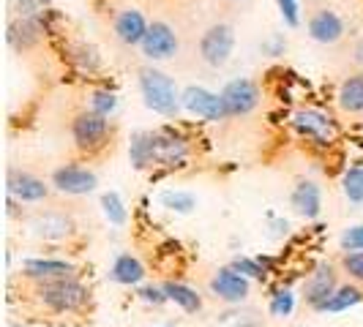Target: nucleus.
<instances>
[{
    "label": "nucleus",
    "instance_id": "nucleus-1",
    "mask_svg": "<svg viewBox=\"0 0 363 327\" xmlns=\"http://www.w3.org/2000/svg\"><path fill=\"white\" fill-rule=\"evenodd\" d=\"M189 147L181 137L169 131H140L131 137L128 159L137 169L147 166H178L186 161Z\"/></svg>",
    "mask_w": 363,
    "mask_h": 327
},
{
    "label": "nucleus",
    "instance_id": "nucleus-2",
    "mask_svg": "<svg viewBox=\"0 0 363 327\" xmlns=\"http://www.w3.org/2000/svg\"><path fill=\"white\" fill-rule=\"evenodd\" d=\"M140 93L145 98V107L153 109L156 115H164V117H175L183 107L181 93L175 88L172 76H167L159 69H143L140 71Z\"/></svg>",
    "mask_w": 363,
    "mask_h": 327
},
{
    "label": "nucleus",
    "instance_id": "nucleus-3",
    "mask_svg": "<svg viewBox=\"0 0 363 327\" xmlns=\"http://www.w3.org/2000/svg\"><path fill=\"white\" fill-rule=\"evenodd\" d=\"M38 297L41 303L55 314H72L79 311L88 300V289L74 278H55V281H41L38 287Z\"/></svg>",
    "mask_w": 363,
    "mask_h": 327
},
{
    "label": "nucleus",
    "instance_id": "nucleus-4",
    "mask_svg": "<svg viewBox=\"0 0 363 327\" xmlns=\"http://www.w3.org/2000/svg\"><path fill=\"white\" fill-rule=\"evenodd\" d=\"M181 101L189 115H197L202 120L218 123V120L230 117L227 109H224V101H221V93H211L208 88H200V85H189L181 93Z\"/></svg>",
    "mask_w": 363,
    "mask_h": 327
},
{
    "label": "nucleus",
    "instance_id": "nucleus-5",
    "mask_svg": "<svg viewBox=\"0 0 363 327\" xmlns=\"http://www.w3.org/2000/svg\"><path fill=\"white\" fill-rule=\"evenodd\" d=\"M233 47H235V30L230 25H211L200 38V57L208 63V66H224L233 54Z\"/></svg>",
    "mask_w": 363,
    "mask_h": 327
},
{
    "label": "nucleus",
    "instance_id": "nucleus-6",
    "mask_svg": "<svg viewBox=\"0 0 363 327\" xmlns=\"http://www.w3.org/2000/svg\"><path fill=\"white\" fill-rule=\"evenodd\" d=\"M72 134L79 150H96L99 145H104V139H107L109 120L101 117V115H96V112H91V109L88 112H79L72 123Z\"/></svg>",
    "mask_w": 363,
    "mask_h": 327
},
{
    "label": "nucleus",
    "instance_id": "nucleus-7",
    "mask_svg": "<svg viewBox=\"0 0 363 327\" xmlns=\"http://www.w3.org/2000/svg\"><path fill=\"white\" fill-rule=\"evenodd\" d=\"M221 101H224V109L230 117H238V115H249L252 109L259 104V91L252 79L246 76H238L233 82L224 85L221 91Z\"/></svg>",
    "mask_w": 363,
    "mask_h": 327
},
{
    "label": "nucleus",
    "instance_id": "nucleus-8",
    "mask_svg": "<svg viewBox=\"0 0 363 327\" xmlns=\"http://www.w3.org/2000/svg\"><path fill=\"white\" fill-rule=\"evenodd\" d=\"M292 128L301 137H306L311 142H320V145H328L336 137L333 120L328 117L325 112H320V109H301V112H295L292 115Z\"/></svg>",
    "mask_w": 363,
    "mask_h": 327
},
{
    "label": "nucleus",
    "instance_id": "nucleus-9",
    "mask_svg": "<svg viewBox=\"0 0 363 327\" xmlns=\"http://www.w3.org/2000/svg\"><path fill=\"white\" fill-rule=\"evenodd\" d=\"M140 47H143V54L147 60H169L172 54L178 52V33L167 22L156 19V22H150V28H147Z\"/></svg>",
    "mask_w": 363,
    "mask_h": 327
},
{
    "label": "nucleus",
    "instance_id": "nucleus-10",
    "mask_svg": "<svg viewBox=\"0 0 363 327\" xmlns=\"http://www.w3.org/2000/svg\"><path fill=\"white\" fill-rule=\"evenodd\" d=\"M52 185L60 194H72V197H82V194H91L93 188L99 185L96 172L85 169V166H77V164H66L60 169L52 172Z\"/></svg>",
    "mask_w": 363,
    "mask_h": 327
},
{
    "label": "nucleus",
    "instance_id": "nucleus-11",
    "mask_svg": "<svg viewBox=\"0 0 363 327\" xmlns=\"http://www.w3.org/2000/svg\"><path fill=\"white\" fill-rule=\"evenodd\" d=\"M249 289H252V284H249V278L243 275V272H238L235 268H221V270L211 278V292L216 294L218 300H224V303H243L246 297H249Z\"/></svg>",
    "mask_w": 363,
    "mask_h": 327
},
{
    "label": "nucleus",
    "instance_id": "nucleus-12",
    "mask_svg": "<svg viewBox=\"0 0 363 327\" xmlns=\"http://www.w3.org/2000/svg\"><path fill=\"white\" fill-rule=\"evenodd\" d=\"M339 289L336 287V272L330 265H317V270L311 272L303 284V300L309 303L311 309H320L333 292Z\"/></svg>",
    "mask_w": 363,
    "mask_h": 327
},
{
    "label": "nucleus",
    "instance_id": "nucleus-13",
    "mask_svg": "<svg viewBox=\"0 0 363 327\" xmlns=\"http://www.w3.org/2000/svg\"><path fill=\"white\" fill-rule=\"evenodd\" d=\"M50 188L44 185V180H38L30 172H19L11 169L9 172V197L17 202H41L47 200Z\"/></svg>",
    "mask_w": 363,
    "mask_h": 327
},
{
    "label": "nucleus",
    "instance_id": "nucleus-14",
    "mask_svg": "<svg viewBox=\"0 0 363 327\" xmlns=\"http://www.w3.org/2000/svg\"><path fill=\"white\" fill-rule=\"evenodd\" d=\"M309 36L317 41V44H336L339 38L345 36V22L336 11H317L311 14L309 19Z\"/></svg>",
    "mask_w": 363,
    "mask_h": 327
},
{
    "label": "nucleus",
    "instance_id": "nucleus-15",
    "mask_svg": "<svg viewBox=\"0 0 363 327\" xmlns=\"http://www.w3.org/2000/svg\"><path fill=\"white\" fill-rule=\"evenodd\" d=\"M147 28H150V25L145 22L143 11H137V8H126V11H121V14L115 17V36L121 38L126 47L143 44Z\"/></svg>",
    "mask_w": 363,
    "mask_h": 327
},
{
    "label": "nucleus",
    "instance_id": "nucleus-16",
    "mask_svg": "<svg viewBox=\"0 0 363 327\" xmlns=\"http://www.w3.org/2000/svg\"><path fill=\"white\" fill-rule=\"evenodd\" d=\"M292 207L295 213L303 218H317L323 213V194H320V185L311 180H301L292 188Z\"/></svg>",
    "mask_w": 363,
    "mask_h": 327
},
{
    "label": "nucleus",
    "instance_id": "nucleus-17",
    "mask_svg": "<svg viewBox=\"0 0 363 327\" xmlns=\"http://www.w3.org/2000/svg\"><path fill=\"white\" fill-rule=\"evenodd\" d=\"M22 270L28 278H36V281H55V278L74 275V265L63 259H25Z\"/></svg>",
    "mask_w": 363,
    "mask_h": 327
},
{
    "label": "nucleus",
    "instance_id": "nucleus-18",
    "mask_svg": "<svg viewBox=\"0 0 363 327\" xmlns=\"http://www.w3.org/2000/svg\"><path fill=\"white\" fill-rule=\"evenodd\" d=\"M109 278L115 284H123V287H137L143 278H145V265L131 254H118L112 268H109Z\"/></svg>",
    "mask_w": 363,
    "mask_h": 327
},
{
    "label": "nucleus",
    "instance_id": "nucleus-19",
    "mask_svg": "<svg viewBox=\"0 0 363 327\" xmlns=\"http://www.w3.org/2000/svg\"><path fill=\"white\" fill-rule=\"evenodd\" d=\"M33 232L38 237H47V240H60V237L72 235L74 224L66 216L60 213H41V216L33 218Z\"/></svg>",
    "mask_w": 363,
    "mask_h": 327
},
{
    "label": "nucleus",
    "instance_id": "nucleus-20",
    "mask_svg": "<svg viewBox=\"0 0 363 327\" xmlns=\"http://www.w3.org/2000/svg\"><path fill=\"white\" fill-rule=\"evenodd\" d=\"M162 289L167 292V300H172L175 306H181L186 314H197V311L202 309V297L194 289H191V287H186V284H178V281H167Z\"/></svg>",
    "mask_w": 363,
    "mask_h": 327
},
{
    "label": "nucleus",
    "instance_id": "nucleus-21",
    "mask_svg": "<svg viewBox=\"0 0 363 327\" xmlns=\"http://www.w3.org/2000/svg\"><path fill=\"white\" fill-rule=\"evenodd\" d=\"M361 300H363V292L358 287H350L347 284V287H339V289L333 292L317 311H323V314H342V311H350L352 306H358Z\"/></svg>",
    "mask_w": 363,
    "mask_h": 327
},
{
    "label": "nucleus",
    "instance_id": "nucleus-22",
    "mask_svg": "<svg viewBox=\"0 0 363 327\" xmlns=\"http://www.w3.org/2000/svg\"><path fill=\"white\" fill-rule=\"evenodd\" d=\"M339 104L345 112H363V74H352L342 82Z\"/></svg>",
    "mask_w": 363,
    "mask_h": 327
},
{
    "label": "nucleus",
    "instance_id": "nucleus-23",
    "mask_svg": "<svg viewBox=\"0 0 363 327\" xmlns=\"http://www.w3.org/2000/svg\"><path fill=\"white\" fill-rule=\"evenodd\" d=\"M38 30H41V19L22 17L17 25L9 28V41H11L14 47H19V50H25V47H30V44L38 38Z\"/></svg>",
    "mask_w": 363,
    "mask_h": 327
},
{
    "label": "nucleus",
    "instance_id": "nucleus-24",
    "mask_svg": "<svg viewBox=\"0 0 363 327\" xmlns=\"http://www.w3.org/2000/svg\"><path fill=\"white\" fill-rule=\"evenodd\" d=\"M167 210H172V213H191L194 207H197V200H194V194H189V191H164L162 197H159Z\"/></svg>",
    "mask_w": 363,
    "mask_h": 327
},
{
    "label": "nucleus",
    "instance_id": "nucleus-25",
    "mask_svg": "<svg viewBox=\"0 0 363 327\" xmlns=\"http://www.w3.org/2000/svg\"><path fill=\"white\" fill-rule=\"evenodd\" d=\"M101 207H104V216L109 218V224H115V226H123L126 224V207H123V202L121 197L115 194V191H107V194H101Z\"/></svg>",
    "mask_w": 363,
    "mask_h": 327
},
{
    "label": "nucleus",
    "instance_id": "nucleus-26",
    "mask_svg": "<svg viewBox=\"0 0 363 327\" xmlns=\"http://www.w3.org/2000/svg\"><path fill=\"white\" fill-rule=\"evenodd\" d=\"M345 197L352 205H363V166H352L345 175Z\"/></svg>",
    "mask_w": 363,
    "mask_h": 327
},
{
    "label": "nucleus",
    "instance_id": "nucleus-27",
    "mask_svg": "<svg viewBox=\"0 0 363 327\" xmlns=\"http://www.w3.org/2000/svg\"><path fill=\"white\" fill-rule=\"evenodd\" d=\"M292 309H295V292H292V289L273 292L271 303H268V311H271V316H290Z\"/></svg>",
    "mask_w": 363,
    "mask_h": 327
},
{
    "label": "nucleus",
    "instance_id": "nucleus-28",
    "mask_svg": "<svg viewBox=\"0 0 363 327\" xmlns=\"http://www.w3.org/2000/svg\"><path fill=\"white\" fill-rule=\"evenodd\" d=\"M115 109H118V96L112 91H96L91 96V112H96V115L109 117Z\"/></svg>",
    "mask_w": 363,
    "mask_h": 327
},
{
    "label": "nucleus",
    "instance_id": "nucleus-29",
    "mask_svg": "<svg viewBox=\"0 0 363 327\" xmlns=\"http://www.w3.org/2000/svg\"><path fill=\"white\" fill-rule=\"evenodd\" d=\"M230 268H235L238 272H243L246 278H257V281H262V278H265V265H262V262H257V259H249V256H238Z\"/></svg>",
    "mask_w": 363,
    "mask_h": 327
},
{
    "label": "nucleus",
    "instance_id": "nucleus-30",
    "mask_svg": "<svg viewBox=\"0 0 363 327\" xmlns=\"http://www.w3.org/2000/svg\"><path fill=\"white\" fill-rule=\"evenodd\" d=\"M342 248L345 251H363V224L350 226L345 235H342Z\"/></svg>",
    "mask_w": 363,
    "mask_h": 327
},
{
    "label": "nucleus",
    "instance_id": "nucleus-31",
    "mask_svg": "<svg viewBox=\"0 0 363 327\" xmlns=\"http://www.w3.org/2000/svg\"><path fill=\"white\" fill-rule=\"evenodd\" d=\"M342 265H345V270L350 272V278L363 281V251H350Z\"/></svg>",
    "mask_w": 363,
    "mask_h": 327
},
{
    "label": "nucleus",
    "instance_id": "nucleus-32",
    "mask_svg": "<svg viewBox=\"0 0 363 327\" xmlns=\"http://www.w3.org/2000/svg\"><path fill=\"white\" fill-rule=\"evenodd\" d=\"M276 3H279V11H281L284 22H287L290 28H298V25H301V14H298V0H276Z\"/></svg>",
    "mask_w": 363,
    "mask_h": 327
},
{
    "label": "nucleus",
    "instance_id": "nucleus-33",
    "mask_svg": "<svg viewBox=\"0 0 363 327\" xmlns=\"http://www.w3.org/2000/svg\"><path fill=\"white\" fill-rule=\"evenodd\" d=\"M140 297H143L145 303H153V306L167 303V292L159 289V287H143V289H140Z\"/></svg>",
    "mask_w": 363,
    "mask_h": 327
},
{
    "label": "nucleus",
    "instance_id": "nucleus-34",
    "mask_svg": "<svg viewBox=\"0 0 363 327\" xmlns=\"http://www.w3.org/2000/svg\"><path fill=\"white\" fill-rule=\"evenodd\" d=\"M47 0H22L19 3V14L22 17H38V11H44Z\"/></svg>",
    "mask_w": 363,
    "mask_h": 327
},
{
    "label": "nucleus",
    "instance_id": "nucleus-35",
    "mask_svg": "<svg viewBox=\"0 0 363 327\" xmlns=\"http://www.w3.org/2000/svg\"><path fill=\"white\" fill-rule=\"evenodd\" d=\"M358 60H361V63H363V44H361V47H358Z\"/></svg>",
    "mask_w": 363,
    "mask_h": 327
}]
</instances>
